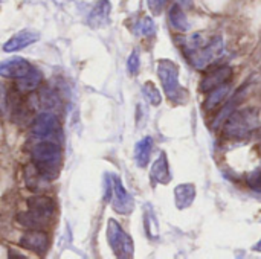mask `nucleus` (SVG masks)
<instances>
[{
  "mask_svg": "<svg viewBox=\"0 0 261 259\" xmlns=\"http://www.w3.org/2000/svg\"><path fill=\"white\" fill-rule=\"evenodd\" d=\"M11 105V119L18 125H26L32 119L34 105L32 99L24 96V93L18 92L17 89L12 92V95L8 98Z\"/></svg>",
  "mask_w": 261,
  "mask_h": 259,
  "instance_id": "6e6552de",
  "label": "nucleus"
},
{
  "mask_svg": "<svg viewBox=\"0 0 261 259\" xmlns=\"http://www.w3.org/2000/svg\"><path fill=\"white\" fill-rule=\"evenodd\" d=\"M151 183L154 185H168L171 182V172L168 166V159L165 153H161V156L154 160L151 171H150Z\"/></svg>",
  "mask_w": 261,
  "mask_h": 259,
  "instance_id": "4468645a",
  "label": "nucleus"
},
{
  "mask_svg": "<svg viewBox=\"0 0 261 259\" xmlns=\"http://www.w3.org/2000/svg\"><path fill=\"white\" fill-rule=\"evenodd\" d=\"M24 182H26L28 189L32 191V192L41 191V189L49 183V180H46V179L38 172V169H37L34 165H29V166L24 169Z\"/></svg>",
  "mask_w": 261,
  "mask_h": 259,
  "instance_id": "412c9836",
  "label": "nucleus"
},
{
  "mask_svg": "<svg viewBox=\"0 0 261 259\" xmlns=\"http://www.w3.org/2000/svg\"><path fill=\"white\" fill-rule=\"evenodd\" d=\"M142 92H144V96L147 98V101H148L151 105L158 107V105L162 102V96H161V93H159L158 87H156L153 82L147 81V82L142 85Z\"/></svg>",
  "mask_w": 261,
  "mask_h": 259,
  "instance_id": "5701e85b",
  "label": "nucleus"
},
{
  "mask_svg": "<svg viewBox=\"0 0 261 259\" xmlns=\"http://www.w3.org/2000/svg\"><path fill=\"white\" fill-rule=\"evenodd\" d=\"M165 2H167V0H147L148 8H150V11H151L154 15H159V14L162 12V9H164V6H165Z\"/></svg>",
  "mask_w": 261,
  "mask_h": 259,
  "instance_id": "bb28decb",
  "label": "nucleus"
},
{
  "mask_svg": "<svg viewBox=\"0 0 261 259\" xmlns=\"http://www.w3.org/2000/svg\"><path fill=\"white\" fill-rule=\"evenodd\" d=\"M254 250H255V252H261V240L254 246Z\"/></svg>",
  "mask_w": 261,
  "mask_h": 259,
  "instance_id": "c756f323",
  "label": "nucleus"
},
{
  "mask_svg": "<svg viewBox=\"0 0 261 259\" xmlns=\"http://www.w3.org/2000/svg\"><path fill=\"white\" fill-rule=\"evenodd\" d=\"M112 176V208L122 214V215H130L135 209V202L132 198V195L127 192V189L124 188L121 179L115 174H110Z\"/></svg>",
  "mask_w": 261,
  "mask_h": 259,
  "instance_id": "1a4fd4ad",
  "label": "nucleus"
},
{
  "mask_svg": "<svg viewBox=\"0 0 261 259\" xmlns=\"http://www.w3.org/2000/svg\"><path fill=\"white\" fill-rule=\"evenodd\" d=\"M139 67H141L139 52H138V50H133V52H132V55L128 56V61H127L128 73H130V75H136V73L139 72Z\"/></svg>",
  "mask_w": 261,
  "mask_h": 259,
  "instance_id": "a878e982",
  "label": "nucleus"
},
{
  "mask_svg": "<svg viewBox=\"0 0 261 259\" xmlns=\"http://www.w3.org/2000/svg\"><path fill=\"white\" fill-rule=\"evenodd\" d=\"M40 38V35L37 32H32V31H20L17 32L15 35H12L3 46V50L8 52V53H12V52H18L28 46H31L32 43H35L37 40Z\"/></svg>",
  "mask_w": 261,
  "mask_h": 259,
  "instance_id": "ddd939ff",
  "label": "nucleus"
},
{
  "mask_svg": "<svg viewBox=\"0 0 261 259\" xmlns=\"http://www.w3.org/2000/svg\"><path fill=\"white\" fill-rule=\"evenodd\" d=\"M144 223H145V232L147 235L154 240L159 237V224H158V220L154 217V212L150 206L145 208V217H144Z\"/></svg>",
  "mask_w": 261,
  "mask_h": 259,
  "instance_id": "4be33fe9",
  "label": "nucleus"
},
{
  "mask_svg": "<svg viewBox=\"0 0 261 259\" xmlns=\"http://www.w3.org/2000/svg\"><path fill=\"white\" fill-rule=\"evenodd\" d=\"M136 34L142 35V37H151L156 34V26L154 21L150 17H144L139 20V23L136 24Z\"/></svg>",
  "mask_w": 261,
  "mask_h": 259,
  "instance_id": "b1692460",
  "label": "nucleus"
},
{
  "mask_svg": "<svg viewBox=\"0 0 261 259\" xmlns=\"http://www.w3.org/2000/svg\"><path fill=\"white\" fill-rule=\"evenodd\" d=\"M20 246L29 252L44 255L49 249V237L44 231L40 229H29L21 238H20Z\"/></svg>",
  "mask_w": 261,
  "mask_h": 259,
  "instance_id": "9d476101",
  "label": "nucleus"
},
{
  "mask_svg": "<svg viewBox=\"0 0 261 259\" xmlns=\"http://www.w3.org/2000/svg\"><path fill=\"white\" fill-rule=\"evenodd\" d=\"M177 3H179L182 8H190L191 3H193V0H177Z\"/></svg>",
  "mask_w": 261,
  "mask_h": 259,
  "instance_id": "c85d7f7f",
  "label": "nucleus"
},
{
  "mask_svg": "<svg viewBox=\"0 0 261 259\" xmlns=\"http://www.w3.org/2000/svg\"><path fill=\"white\" fill-rule=\"evenodd\" d=\"M110 11H112L110 2L109 0H99L89 14V18H87L89 24L92 27H101V26L107 24L109 17H110Z\"/></svg>",
  "mask_w": 261,
  "mask_h": 259,
  "instance_id": "2eb2a0df",
  "label": "nucleus"
},
{
  "mask_svg": "<svg viewBox=\"0 0 261 259\" xmlns=\"http://www.w3.org/2000/svg\"><path fill=\"white\" fill-rule=\"evenodd\" d=\"M31 137L34 140H57L61 133V124L52 111H43L31 122Z\"/></svg>",
  "mask_w": 261,
  "mask_h": 259,
  "instance_id": "423d86ee",
  "label": "nucleus"
},
{
  "mask_svg": "<svg viewBox=\"0 0 261 259\" xmlns=\"http://www.w3.org/2000/svg\"><path fill=\"white\" fill-rule=\"evenodd\" d=\"M31 69H32V66L24 58H11V60L0 63V76L17 79V78L26 75Z\"/></svg>",
  "mask_w": 261,
  "mask_h": 259,
  "instance_id": "f8f14e48",
  "label": "nucleus"
},
{
  "mask_svg": "<svg viewBox=\"0 0 261 259\" xmlns=\"http://www.w3.org/2000/svg\"><path fill=\"white\" fill-rule=\"evenodd\" d=\"M182 52L187 61L197 70H206L223 53V40L220 35L205 37L202 34H193L180 41Z\"/></svg>",
  "mask_w": 261,
  "mask_h": 259,
  "instance_id": "f257e3e1",
  "label": "nucleus"
},
{
  "mask_svg": "<svg viewBox=\"0 0 261 259\" xmlns=\"http://www.w3.org/2000/svg\"><path fill=\"white\" fill-rule=\"evenodd\" d=\"M232 79V67L231 66H219L216 69H211L205 73L200 82V90L203 93H208L210 90L226 84Z\"/></svg>",
  "mask_w": 261,
  "mask_h": 259,
  "instance_id": "9b49d317",
  "label": "nucleus"
},
{
  "mask_svg": "<svg viewBox=\"0 0 261 259\" xmlns=\"http://www.w3.org/2000/svg\"><path fill=\"white\" fill-rule=\"evenodd\" d=\"M8 108V93H6V89L3 84H0V116L5 114Z\"/></svg>",
  "mask_w": 261,
  "mask_h": 259,
  "instance_id": "cd10ccee",
  "label": "nucleus"
},
{
  "mask_svg": "<svg viewBox=\"0 0 261 259\" xmlns=\"http://www.w3.org/2000/svg\"><path fill=\"white\" fill-rule=\"evenodd\" d=\"M168 20H170V24L174 31L177 32H187L190 29V21L187 18V14L185 11L182 9V6L179 3L173 5L168 11Z\"/></svg>",
  "mask_w": 261,
  "mask_h": 259,
  "instance_id": "6ab92c4d",
  "label": "nucleus"
},
{
  "mask_svg": "<svg viewBox=\"0 0 261 259\" xmlns=\"http://www.w3.org/2000/svg\"><path fill=\"white\" fill-rule=\"evenodd\" d=\"M246 183L251 189L261 192V169H255L246 177Z\"/></svg>",
  "mask_w": 261,
  "mask_h": 259,
  "instance_id": "393cba45",
  "label": "nucleus"
},
{
  "mask_svg": "<svg viewBox=\"0 0 261 259\" xmlns=\"http://www.w3.org/2000/svg\"><path fill=\"white\" fill-rule=\"evenodd\" d=\"M107 240L109 246L118 258L127 259L135 255V244L132 237L119 226L116 220H109L107 223Z\"/></svg>",
  "mask_w": 261,
  "mask_h": 259,
  "instance_id": "0eeeda50",
  "label": "nucleus"
},
{
  "mask_svg": "<svg viewBox=\"0 0 261 259\" xmlns=\"http://www.w3.org/2000/svg\"><path fill=\"white\" fill-rule=\"evenodd\" d=\"M32 165L46 180L58 177L63 165V150L57 140H35L31 150Z\"/></svg>",
  "mask_w": 261,
  "mask_h": 259,
  "instance_id": "f03ea898",
  "label": "nucleus"
},
{
  "mask_svg": "<svg viewBox=\"0 0 261 259\" xmlns=\"http://www.w3.org/2000/svg\"><path fill=\"white\" fill-rule=\"evenodd\" d=\"M151 150H153V139L150 136H145L135 145V160L139 168H145L148 165Z\"/></svg>",
  "mask_w": 261,
  "mask_h": 259,
  "instance_id": "aec40b11",
  "label": "nucleus"
},
{
  "mask_svg": "<svg viewBox=\"0 0 261 259\" xmlns=\"http://www.w3.org/2000/svg\"><path fill=\"white\" fill-rule=\"evenodd\" d=\"M55 215V205L49 197L35 195L28 200V211L17 215L18 224L28 229H46Z\"/></svg>",
  "mask_w": 261,
  "mask_h": 259,
  "instance_id": "7ed1b4c3",
  "label": "nucleus"
},
{
  "mask_svg": "<svg viewBox=\"0 0 261 259\" xmlns=\"http://www.w3.org/2000/svg\"><path fill=\"white\" fill-rule=\"evenodd\" d=\"M229 90H231L229 82L222 84V85H219V87H216V89L210 90V92L206 93V99H205V102H203L205 110H206V111H211V110L217 108V107H219V105L226 99V98H228Z\"/></svg>",
  "mask_w": 261,
  "mask_h": 259,
  "instance_id": "a211bd4d",
  "label": "nucleus"
},
{
  "mask_svg": "<svg viewBox=\"0 0 261 259\" xmlns=\"http://www.w3.org/2000/svg\"><path fill=\"white\" fill-rule=\"evenodd\" d=\"M41 81H43V73L38 69L32 67L26 75L17 78L15 89L21 93H32L34 90H37V87L41 84Z\"/></svg>",
  "mask_w": 261,
  "mask_h": 259,
  "instance_id": "dca6fc26",
  "label": "nucleus"
},
{
  "mask_svg": "<svg viewBox=\"0 0 261 259\" xmlns=\"http://www.w3.org/2000/svg\"><path fill=\"white\" fill-rule=\"evenodd\" d=\"M196 186L193 183H182L174 189V202L177 209H187L194 203Z\"/></svg>",
  "mask_w": 261,
  "mask_h": 259,
  "instance_id": "f3484780",
  "label": "nucleus"
},
{
  "mask_svg": "<svg viewBox=\"0 0 261 259\" xmlns=\"http://www.w3.org/2000/svg\"><path fill=\"white\" fill-rule=\"evenodd\" d=\"M158 76L164 87L167 98L174 104H185L188 101V92L179 82V67L171 60L158 61Z\"/></svg>",
  "mask_w": 261,
  "mask_h": 259,
  "instance_id": "39448f33",
  "label": "nucleus"
},
{
  "mask_svg": "<svg viewBox=\"0 0 261 259\" xmlns=\"http://www.w3.org/2000/svg\"><path fill=\"white\" fill-rule=\"evenodd\" d=\"M258 110L242 108L228 114L223 121V134L231 140L246 139L258 127Z\"/></svg>",
  "mask_w": 261,
  "mask_h": 259,
  "instance_id": "20e7f679",
  "label": "nucleus"
}]
</instances>
